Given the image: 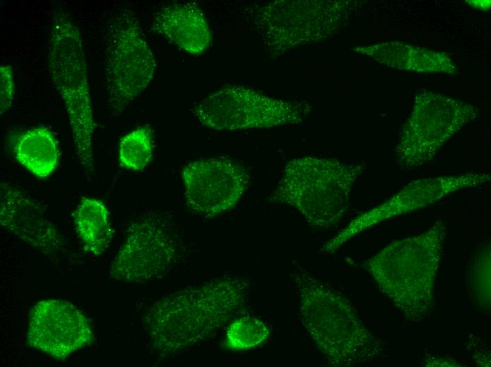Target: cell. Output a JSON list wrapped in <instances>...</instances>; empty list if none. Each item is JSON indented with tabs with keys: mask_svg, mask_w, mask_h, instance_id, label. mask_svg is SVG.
I'll return each instance as SVG.
<instances>
[{
	"mask_svg": "<svg viewBox=\"0 0 491 367\" xmlns=\"http://www.w3.org/2000/svg\"><path fill=\"white\" fill-rule=\"evenodd\" d=\"M13 152L22 166L41 179L54 172L60 157L58 142L46 127H35L22 133L15 142Z\"/></svg>",
	"mask_w": 491,
	"mask_h": 367,
	"instance_id": "cell-15",
	"label": "cell"
},
{
	"mask_svg": "<svg viewBox=\"0 0 491 367\" xmlns=\"http://www.w3.org/2000/svg\"><path fill=\"white\" fill-rule=\"evenodd\" d=\"M177 245L159 217L148 214L133 221L110 266L111 277L143 283L169 271L176 262Z\"/></svg>",
	"mask_w": 491,
	"mask_h": 367,
	"instance_id": "cell-9",
	"label": "cell"
},
{
	"mask_svg": "<svg viewBox=\"0 0 491 367\" xmlns=\"http://www.w3.org/2000/svg\"><path fill=\"white\" fill-rule=\"evenodd\" d=\"M490 181L483 172H468L422 178L408 183L391 198L360 215L321 248L333 253L351 239L390 217L429 205L456 191L481 186Z\"/></svg>",
	"mask_w": 491,
	"mask_h": 367,
	"instance_id": "cell-11",
	"label": "cell"
},
{
	"mask_svg": "<svg viewBox=\"0 0 491 367\" xmlns=\"http://www.w3.org/2000/svg\"><path fill=\"white\" fill-rule=\"evenodd\" d=\"M305 103L277 100L242 86L222 88L191 109L202 127L218 132L276 128L302 121Z\"/></svg>",
	"mask_w": 491,
	"mask_h": 367,
	"instance_id": "cell-7",
	"label": "cell"
},
{
	"mask_svg": "<svg viewBox=\"0 0 491 367\" xmlns=\"http://www.w3.org/2000/svg\"><path fill=\"white\" fill-rule=\"evenodd\" d=\"M12 68L9 65L0 66V114L11 107L14 96V83Z\"/></svg>",
	"mask_w": 491,
	"mask_h": 367,
	"instance_id": "cell-19",
	"label": "cell"
},
{
	"mask_svg": "<svg viewBox=\"0 0 491 367\" xmlns=\"http://www.w3.org/2000/svg\"><path fill=\"white\" fill-rule=\"evenodd\" d=\"M181 177L186 205L205 217L217 216L234 207L250 183L246 168L225 157L193 160L183 167Z\"/></svg>",
	"mask_w": 491,
	"mask_h": 367,
	"instance_id": "cell-10",
	"label": "cell"
},
{
	"mask_svg": "<svg viewBox=\"0 0 491 367\" xmlns=\"http://www.w3.org/2000/svg\"><path fill=\"white\" fill-rule=\"evenodd\" d=\"M76 232L85 250L99 255L109 247L114 236L110 212L100 200L83 198L74 212Z\"/></svg>",
	"mask_w": 491,
	"mask_h": 367,
	"instance_id": "cell-16",
	"label": "cell"
},
{
	"mask_svg": "<svg viewBox=\"0 0 491 367\" xmlns=\"http://www.w3.org/2000/svg\"><path fill=\"white\" fill-rule=\"evenodd\" d=\"M0 200L1 224L7 231L44 253L61 249L59 233L35 200L4 181Z\"/></svg>",
	"mask_w": 491,
	"mask_h": 367,
	"instance_id": "cell-13",
	"label": "cell"
},
{
	"mask_svg": "<svg viewBox=\"0 0 491 367\" xmlns=\"http://www.w3.org/2000/svg\"><path fill=\"white\" fill-rule=\"evenodd\" d=\"M290 277L301 324L331 365L364 363L380 354V342L344 296L301 267L294 268Z\"/></svg>",
	"mask_w": 491,
	"mask_h": 367,
	"instance_id": "cell-2",
	"label": "cell"
},
{
	"mask_svg": "<svg viewBox=\"0 0 491 367\" xmlns=\"http://www.w3.org/2000/svg\"><path fill=\"white\" fill-rule=\"evenodd\" d=\"M446 226L442 221L420 235L392 243L366 262L380 290L413 320L430 308Z\"/></svg>",
	"mask_w": 491,
	"mask_h": 367,
	"instance_id": "cell-4",
	"label": "cell"
},
{
	"mask_svg": "<svg viewBox=\"0 0 491 367\" xmlns=\"http://www.w3.org/2000/svg\"><path fill=\"white\" fill-rule=\"evenodd\" d=\"M27 339L32 347L62 359L87 345L92 332L86 317L73 304L46 299L30 312Z\"/></svg>",
	"mask_w": 491,
	"mask_h": 367,
	"instance_id": "cell-12",
	"label": "cell"
},
{
	"mask_svg": "<svg viewBox=\"0 0 491 367\" xmlns=\"http://www.w3.org/2000/svg\"><path fill=\"white\" fill-rule=\"evenodd\" d=\"M152 27L157 33L190 54H203L212 41L206 16L195 2L162 6L153 16Z\"/></svg>",
	"mask_w": 491,
	"mask_h": 367,
	"instance_id": "cell-14",
	"label": "cell"
},
{
	"mask_svg": "<svg viewBox=\"0 0 491 367\" xmlns=\"http://www.w3.org/2000/svg\"><path fill=\"white\" fill-rule=\"evenodd\" d=\"M420 99L395 149L396 162L404 170L428 163L448 140L477 116L478 110L472 106L449 97L425 94Z\"/></svg>",
	"mask_w": 491,
	"mask_h": 367,
	"instance_id": "cell-8",
	"label": "cell"
},
{
	"mask_svg": "<svg viewBox=\"0 0 491 367\" xmlns=\"http://www.w3.org/2000/svg\"><path fill=\"white\" fill-rule=\"evenodd\" d=\"M48 64L54 85L63 100L78 162L86 176L94 172L95 129L82 35L71 16L57 9L51 16Z\"/></svg>",
	"mask_w": 491,
	"mask_h": 367,
	"instance_id": "cell-5",
	"label": "cell"
},
{
	"mask_svg": "<svg viewBox=\"0 0 491 367\" xmlns=\"http://www.w3.org/2000/svg\"><path fill=\"white\" fill-rule=\"evenodd\" d=\"M153 156V137L151 128L139 126L125 134L119 141L118 160L120 165L128 170L145 169Z\"/></svg>",
	"mask_w": 491,
	"mask_h": 367,
	"instance_id": "cell-17",
	"label": "cell"
},
{
	"mask_svg": "<svg viewBox=\"0 0 491 367\" xmlns=\"http://www.w3.org/2000/svg\"><path fill=\"white\" fill-rule=\"evenodd\" d=\"M269 329L260 319L246 315L234 320L228 326L225 344L232 351H246L264 343L269 336Z\"/></svg>",
	"mask_w": 491,
	"mask_h": 367,
	"instance_id": "cell-18",
	"label": "cell"
},
{
	"mask_svg": "<svg viewBox=\"0 0 491 367\" xmlns=\"http://www.w3.org/2000/svg\"><path fill=\"white\" fill-rule=\"evenodd\" d=\"M154 56L135 13L118 11L105 30V73L108 110L118 115L152 81Z\"/></svg>",
	"mask_w": 491,
	"mask_h": 367,
	"instance_id": "cell-6",
	"label": "cell"
},
{
	"mask_svg": "<svg viewBox=\"0 0 491 367\" xmlns=\"http://www.w3.org/2000/svg\"><path fill=\"white\" fill-rule=\"evenodd\" d=\"M363 166L334 158L304 156L284 167L269 200L296 209L313 227L329 229L347 210Z\"/></svg>",
	"mask_w": 491,
	"mask_h": 367,
	"instance_id": "cell-3",
	"label": "cell"
},
{
	"mask_svg": "<svg viewBox=\"0 0 491 367\" xmlns=\"http://www.w3.org/2000/svg\"><path fill=\"white\" fill-rule=\"evenodd\" d=\"M250 287L242 277L225 276L159 299L144 320L152 347L171 356L207 340L242 311Z\"/></svg>",
	"mask_w": 491,
	"mask_h": 367,
	"instance_id": "cell-1",
	"label": "cell"
}]
</instances>
